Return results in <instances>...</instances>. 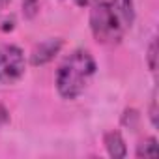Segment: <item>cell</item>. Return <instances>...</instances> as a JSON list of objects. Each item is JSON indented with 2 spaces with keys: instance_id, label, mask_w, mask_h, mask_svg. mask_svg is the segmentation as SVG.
Returning a JSON list of instances; mask_svg holds the SVG:
<instances>
[{
  "instance_id": "4fadbf2b",
  "label": "cell",
  "mask_w": 159,
  "mask_h": 159,
  "mask_svg": "<svg viewBox=\"0 0 159 159\" xmlns=\"http://www.w3.org/2000/svg\"><path fill=\"white\" fill-rule=\"evenodd\" d=\"M77 2L81 4V6H90V4L94 2V0H77Z\"/></svg>"
},
{
  "instance_id": "ba28073f",
  "label": "cell",
  "mask_w": 159,
  "mask_h": 159,
  "mask_svg": "<svg viewBox=\"0 0 159 159\" xmlns=\"http://www.w3.org/2000/svg\"><path fill=\"white\" fill-rule=\"evenodd\" d=\"M23 13L26 19H34L39 13V2L38 0H23Z\"/></svg>"
},
{
  "instance_id": "8fae6325",
  "label": "cell",
  "mask_w": 159,
  "mask_h": 159,
  "mask_svg": "<svg viewBox=\"0 0 159 159\" xmlns=\"http://www.w3.org/2000/svg\"><path fill=\"white\" fill-rule=\"evenodd\" d=\"M8 122H10V112L2 103H0V127H4Z\"/></svg>"
},
{
  "instance_id": "52a82bcc",
  "label": "cell",
  "mask_w": 159,
  "mask_h": 159,
  "mask_svg": "<svg viewBox=\"0 0 159 159\" xmlns=\"http://www.w3.org/2000/svg\"><path fill=\"white\" fill-rule=\"evenodd\" d=\"M146 64L150 67V71H155L157 67V39L153 38L148 45V52H146Z\"/></svg>"
},
{
  "instance_id": "7c38bea8",
  "label": "cell",
  "mask_w": 159,
  "mask_h": 159,
  "mask_svg": "<svg viewBox=\"0 0 159 159\" xmlns=\"http://www.w3.org/2000/svg\"><path fill=\"white\" fill-rule=\"evenodd\" d=\"M10 4H11V0H0V13H2Z\"/></svg>"
},
{
  "instance_id": "8992f818",
  "label": "cell",
  "mask_w": 159,
  "mask_h": 159,
  "mask_svg": "<svg viewBox=\"0 0 159 159\" xmlns=\"http://www.w3.org/2000/svg\"><path fill=\"white\" fill-rule=\"evenodd\" d=\"M135 155L137 157H157L159 155V146H157V139L155 137H148L144 140H140L137 144V150H135Z\"/></svg>"
},
{
  "instance_id": "30bf717a",
  "label": "cell",
  "mask_w": 159,
  "mask_h": 159,
  "mask_svg": "<svg viewBox=\"0 0 159 159\" xmlns=\"http://www.w3.org/2000/svg\"><path fill=\"white\" fill-rule=\"evenodd\" d=\"M150 122L153 127H157V101H155V96L152 98V105H150Z\"/></svg>"
},
{
  "instance_id": "6da1fadb",
  "label": "cell",
  "mask_w": 159,
  "mask_h": 159,
  "mask_svg": "<svg viewBox=\"0 0 159 159\" xmlns=\"http://www.w3.org/2000/svg\"><path fill=\"white\" fill-rule=\"evenodd\" d=\"M88 21L98 43L114 45L122 41L135 21L133 0H94Z\"/></svg>"
},
{
  "instance_id": "277c9868",
  "label": "cell",
  "mask_w": 159,
  "mask_h": 159,
  "mask_svg": "<svg viewBox=\"0 0 159 159\" xmlns=\"http://www.w3.org/2000/svg\"><path fill=\"white\" fill-rule=\"evenodd\" d=\"M64 41L60 38H49L41 43H38L32 52H30V64L32 66H45L51 60H54V56L62 51Z\"/></svg>"
},
{
  "instance_id": "9c48e42d",
  "label": "cell",
  "mask_w": 159,
  "mask_h": 159,
  "mask_svg": "<svg viewBox=\"0 0 159 159\" xmlns=\"http://www.w3.org/2000/svg\"><path fill=\"white\" fill-rule=\"evenodd\" d=\"M139 120V112L135 111V109H127L125 112H124V116H122V122L125 124V125H129V127H135V122Z\"/></svg>"
},
{
  "instance_id": "7a4b0ae2",
  "label": "cell",
  "mask_w": 159,
  "mask_h": 159,
  "mask_svg": "<svg viewBox=\"0 0 159 159\" xmlns=\"http://www.w3.org/2000/svg\"><path fill=\"white\" fill-rule=\"evenodd\" d=\"M94 75L96 60L92 52L86 49H75L60 62L54 84L64 99H77L88 88Z\"/></svg>"
},
{
  "instance_id": "5b68a950",
  "label": "cell",
  "mask_w": 159,
  "mask_h": 159,
  "mask_svg": "<svg viewBox=\"0 0 159 159\" xmlns=\"http://www.w3.org/2000/svg\"><path fill=\"white\" fill-rule=\"evenodd\" d=\"M103 144H105V150L111 157L114 159H122L127 155V146H125V140L122 137L120 131H107L103 135Z\"/></svg>"
},
{
  "instance_id": "3957f363",
  "label": "cell",
  "mask_w": 159,
  "mask_h": 159,
  "mask_svg": "<svg viewBox=\"0 0 159 159\" xmlns=\"http://www.w3.org/2000/svg\"><path fill=\"white\" fill-rule=\"evenodd\" d=\"M26 71V58L21 47L6 43L0 45V84H15Z\"/></svg>"
}]
</instances>
